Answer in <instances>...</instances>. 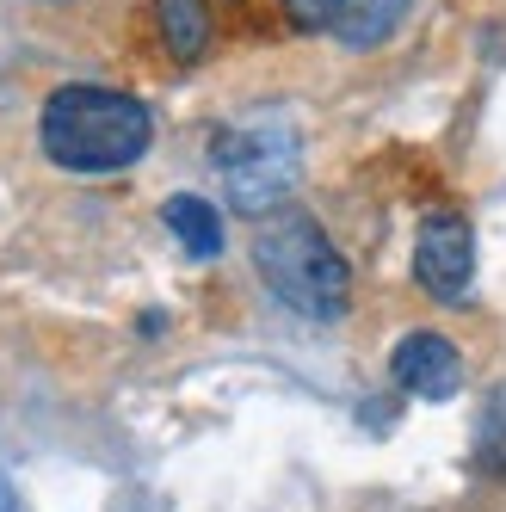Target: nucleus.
<instances>
[{
  "label": "nucleus",
  "mask_w": 506,
  "mask_h": 512,
  "mask_svg": "<svg viewBox=\"0 0 506 512\" xmlns=\"http://www.w3.org/2000/svg\"><path fill=\"white\" fill-rule=\"evenodd\" d=\"M38 136H44V155L62 167V173H124L142 161L149 149V112H142V99L118 93V87H56L44 99V118H38Z\"/></svg>",
  "instance_id": "nucleus-1"
},
{
  "label": "nucleus",
  "mask_w": 506,
  "mask_h": 512,
  "mask_svg": "<svg viewBox=\"0 0 506 512\" xmlns=\"http://www.w3.org/2000/svg\"><path fill=\"white\" fill-rule=\"evenodd\" d=\"M253 266H260V278L278 303H291L309 321H340L346 303H352L346 253L321 235V223L303 210H278L253 229Z\"/></svg>",
  "instance_id": "nucleus-2"
},
{
  "label": "nucleus",
  "mask_w": 506,
  "mask_h": 512,
  "mask_svg": "<svg viewBox=\"0 0 506 512\" xmlns=\"http://www.w3.org/2000/svg\"><path fill=\"white\" fill-rule=\"evenodd\" d=\"M216 167H223L229 204L247 216H266L297 186V136L284 124H247L216 136Z\"/></svg>",
  "instance_id": "nucleus-3"
},
{
  "label": "nucleus",
  "mask_w": 506,
  "mask_h": 512,
  "mask_svg": "<svg viewBox=\"0 0 506 512\" xmlns=\"http://www.w3.org/2000/svg\"><path fill=\"white\" fill-rule=\"evenodd\" d=\"M414 278L432 290V297L457 303L469 278H476V235H469V216L457 210H432L420 235H414Z\"/></svg>",
  "instance_id": "nucleus-4"
},
{
  "label": "nucleus",
  "mask_w": 506,
  "mask_h": 512,
  "mask_svg": "<svg viewBox=\"0 0 506 512\" xmlns=\"http://www.w3.org/2000/svg\"><path fill=\"white\" fill-rule=\"evenodd\" d=\"M389 371H395V383H402L414 401H451L463 389V352L445 334H426V327H420V334H408L402 346H395Z\"/></svg>",
  "instance_id": "nucleus-5"
},
{
  "label": "nucleus",
  "mask_w": 506,
  "mask_h": 512,
  "mask_svg": "<svg viewBox=\"0 0 506 512\" xmlns=\"http://www.w3.org/2000/svg\"><path fill=\"white\" fill-rule=\"evenodd\" d=\"M155 31H161V50L173 62H198L210 50V7L204 0H149Z\"/></svg>",
  "instance_id": "nucleus-6"
},
{
  "label": "nucleus",
  "mask_w": 506,
  "mask_h": 512,
  "mask_svg": "<svg viewBox=\"0 0 506 512\" xmlns=\"http://www.w3.org/2000/svg\"><path fill=\"white\" fill-rule=\"evenodd\" d=\"M161 216H167V229L179 235V247H186L192 260H216V253H223V216H216V204L179 192V198L161 204Z\"/></svg>",
  "instance_id": "nucleus-7"
},
{
  "label": "nucleus",
  "mask_w": 506,
  "mask_h": 512,
  "mask_svg": "<svg viewBox=\"0 0 506 512\" xmlns=\"http://www.w3.org/2000/svg\"><path fill=\"white\" fill-rule=\"evenodd\" d=\"M476 469L494 475V482H506V389L488 401V414L476 426Z\"/></svg>",
  "instance_id": "nucleus-8"
},
{
  "label": "nucleus",
  "mask_w": 506,
  "mask_h": 512,
  "mask_svg": "<svg viewBox=\"0 0 506 512\" xmlns=\"http://www.w3.org/2000/svg\"><path fill=\"white\" fill-rule=\"evenodd\" d=\"M402 13H408V0H365V7H358L352 19H340L334 31H340L346 44H377V38H389V31H395V19H402Z\"/></svg>",
  "instance_id": "nucleus-9"
},
{
  "label": "nucleus",
  "mask_w": 506,
  "mask_h": 512,
  "mask_svg": "<svg viewBox=\"0 0 506 512\" xmlns=\"http://www.w3.org/2000/svg\"><path fill=\"white\" fill-rule=\"evenodd\" d=\"M284 19L297 31H334L346 19V0H284Z\"/></svg>",
  "instance_id": "nucleus-10"
},
{
  "label": "nucleus",
  "mask_w": 506,
  "mask_h": 512,
  "mask_svg": "<svg viewBox=\"0 0 506 512\" xmlns=\"http://www.w3.org/2000/svg\"><path fill=\"white\" fill-rule=\"evenodd\" d=\"M0 512H19V500H13V482L0 475Z\"/></svg>",
  "instance_id": "nucleus-11"
}]
</instances>
